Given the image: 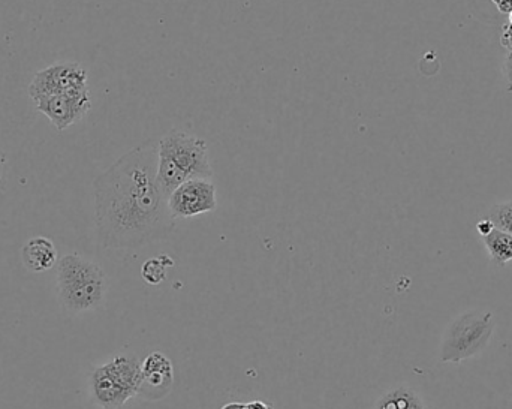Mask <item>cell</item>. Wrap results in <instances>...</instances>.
Segmentation results:
<instances>
[{"label": "cell", "instance_id": "7a4b0ae2", "mask_svg": "<svg viewBox=\"0 0 512 409\" xmlns=\"http://www.w3.org/2000/svg\"><path fill=\"white\" fill-rule=\"evenodd\" d=\"M209 144L183 129H171L158 141V182L165 197L192 179H212Z\"/></svg>", "mask_w": 512, "mask_h": 409}, {"label": "cell", "instance_id": "7402d4cb", "mask_svg": "<svg viewBox=\"0 0 512 409\" xmlns=\"http://www.w3.org/2000/svg\"><path fill=\"white\" fill-rule=\"evenodd\" d=\"M510 24H512V12L510 14Z\"/></svg>", "mask_w": 512, "mask_h": 409}, {"label": "cell", "instance_id": "3957f363", "mask_svg": "<svg viewBox=\"0 0 512 409\" xmlns=\"http://www.w3.org/2000/svg\"><path fill=\"white\" fill-rule=\"evenodd\" d=\"M57 288L68 311H90L104 302L107 276L93 261L78 254H68L60 258L57 267Z\"/></svg>", "mask_w": 512, "mask_h": 409}, {"label": "cell", "instance_id": "ffe728a7", "mask_svg": "<svg viewBox=\"0 0 512 409\" xmlns=\"http://www.w3.org/2000/svg\"><path fill=\"white\" fill-rule=\"evenodd\" d=\"M5 155H3L2 149H0V189L3 186V177H5Z\"/></svg>", "mask_w": 512, "mask_h": 409}, {"label": "cell", "instance_id": "30bf717a", "mask_svg": "<svg viewBox=\"0 0 512 409\" xmlns=\"http://www.w3.org/2000/svg\"><path fill=\"white\" fill-rule=\"evenodd\" d=\"M23 263L32 272L41 273L53 269L57 264V251L54 243L47 237H35L24 245Z\"/></svg>", "mask_w": 512, "mask_h": 409}, {"label": "cell", "instance_id": "d6986e66", "mask_svg": "<svg viewBox=\"0 0 512 409\" xmlns=\"http://www.w3.org/2000/svg\"><path fill=\"white\" fill-rule=\"evenodd\" d=\"M245 409H274L271 405L265 404L262 401L249 402L245 405Z\"/></svg>", "mask_w": 512, "mask_h": 409}, {"label": "cell", "instance_id": "9c48e42d", "mask_svg": "<svg viewBox=\"0 0 512 409\" xmlns=\"http://www.w3.org/2000/svg\"><path fill=\"white\" fill-rule=\"evenodd\" d=\"M143 386L140 395L149 399L164 398L170 392L174 381V368L171 360L165 354L155 351L141 363Z\"/></svg>", "mask_w": 512, "mask_h": 409}, {"label": "cell", "instance_id": "4fadbf2b", "mask_svg": "<svg viewBox=\"0 0 512 409\" xmlns=\"http://www.w3.org/2000/svg\"><path fill=\"white\" fill-rule=\"evenodd\" d=\"M170 267H174V261L168 255L147 260L141 267V276L150 285H159L167 278Z\"/></svg>", "mask_w": 512, "mask_h": 409}, {"label": "cell", "instance_id": "52a82bcc", "mask_svg": "<svg viewBox=\"0 0 512 409\" xmlns=\"http://www.w3.org/2000/svg\"><path fill=\"white\" fill-rule=\"evenodd\" d=\"M168 209L176 221L215 212L218 209L215 183L210 179L182 183L168 197Z\"/></svg>", "mask_w": 512, "mask_h": 409}, {"label": "cell", "instance_id": "7c38bea8", "mask_svg": "<svg viewBox=\"0 0 512 409\" xmlns=\"http://www.w3.org/2000/svg\"><path fill=\"white\" fill-rule=\"evenodd\" d=\"M483 242L493 263L501 267L510 263L512 260V234L495 228L489 236L483 237Z\"/></svg>", "mask_w": 512, "mask_h": 409}, {"label": "cell", "instance_id": "9a60e30c", "mask_svg": "<svg viewBox=\"0 0 512 409\" xmlns=\"http://www.w3.org/2000/svg\"><path fill=\"white\" fill-rule=\"evenodd\" d=\"M501 44L505 50L512 51V24L510 23L505 24L502 29Z\"/></svg>", "mask_w": 512, "mask_h": 409}, {"label": "cell", "instance_id": "5b68a950", "mask_svg": "<svg viewBox=\"0 0 512 409\" xmlns=\"http://www.w3.org/2000/svg\"><path fill=\"white\" fill-rule=\"evenodd\" d=\"M495 332L492 312L472 311L460 315L448 326L442 339L441 360L462 363L480 354L489 345Z\"/></svg>", "mask_w": 512, "mask_h": 409}, {"label": "cell", "instance_id": "e0dca14e", "mask_svg": "<svg viewBox=\"0 0 512 409\" xmlns=\"http://www.w3.org/2000/svg\"><path fill=\"white\" fill-rule=\"evenodd\" d=\"M505 75L508 78V89L512 90V51H507V57L504 62Z\"/></svg>", "mask_w": 512, "mask_h": 409}, {"label": "cell", "instance_id": "8fae6325", "mask_svg": "<svg viewBox=\"0 0 512 409\" xmlns=\"http://www.w3.org/2000/svg\"><path fill=\"white\" fill-rule=\"evenodd\" d=\"M373 409H426V405L414 390L402 386L385 393Z\"/></svg>", "mask_w": 512, "mask_h": 409}, {"label": "cell", "instance_id": "8992f818", "mask_svg": "<svg viewBox=\"0 0 512 409\" xmlns=\"http://www.w3.org/2000/svg\"><path fill=\"white\" fill-rule=\"evenodd\" d=\"M87 69L80 63H54L38 71L29 86V96L36 99L44 96L87 90Z\"/></svg>", "mask_w": 512, "mask_h": 409}, {"label": "cell", "instance_id": "2e32d148", "mask_svg": "<svg viewBox=\"0 0 512 409\" xmlns=\"http://www.w3.org/2000/svg\"><path fill=\"white\" fill-rule=\"evenodd\" d=\"M477 230L481 237H486L495 230V225H493V222L490 221L489 218L481 219L477 224Z\"/></svg>", "mask_w": 512, "mask_h": 409}, {"label": "cell", "instance_id": "ba28073f", "mask_svg": "<svg viewBox=\"0 0 512 409\" xmlns=\"http://www.w3.org/2000/svg\"><path fill=\"white\" fill-rule=\"evenodd\" d=\"M36 108L44 116L48 117L57 131H65L69 126L83 119L90 108H92V99H90L89 89L80 90V92L62 93V95L44 96L36 99Z\"/></svg>", "mask_w": 512, "mask_h": 409}, {"label": "cell", "instance_id": "ac0fdd59", "mask_svg": "<svg viewBox=\"0 0 512 409\" xmlns=\"http://www.w3.org/2000/svg\"><path fill=\"white\" fill-rule=\"evenodd\" d=\"M495 3L496 8L502 14L510 15L512 12V0H492Z\"/></svg>", "mask_w": 512, "mask_h": 409}, {"label": "cell", "instance_id": "5bb4252c", "mask_svg": "<svg viewBox=\"0 0 512 409\" xmlns=\"http://www.w3.org/2000/svg\"><path fill=\"white\" fill-rule=\"evenodd\" d=\"M489 219L498 230L512 234V201L493 206L490 209Z\"/></svg>", "mask_w": 512, "mask_h": 409}, {"label": "cell", "instance_id": "277c9868", "mask_svg": "<svg viewBox=\"0 0 512 409\" xmlns=\"http://www.w3.org/2000/svg\"><path fill=\"white\" fill-rule=\"evenodd\" d=\"M143 372L135 356H117L99 366L90 377L93 401L102 409H120L129 399L140 395Z\"/></svg>", "mask_w": 512, "mask_h": 409}, {"label": "cell", "instance_id": "44dd1931", "mask_svg": "<svg viewBox=\"0 0 512 409\" xmlns=\"http://www.w3.org/2000/svg\"><path fill=\"white\" fill-rule=\"evenodd\" d=\"M245 405L242 402H230V404L224 405L221 409H245Z\"/></svg>", "mask_w": 512, "mask_h": 409}, {"label": "cell", "instance_id": "6da1fadb", "mask_svg": "<svg viewBox=\"0 0 512 409\" xmlns=\"http://www.w3.org/2000/svg\"><path fill=\"white\" fill-rule=\"evenodd\" d=\"M99 242L134 249L167 239L176 219L158 182V141H144L93 182Z\"/></svg>", "mask_w": 512, "mask_h": 409}]
</instances>
